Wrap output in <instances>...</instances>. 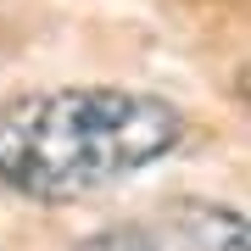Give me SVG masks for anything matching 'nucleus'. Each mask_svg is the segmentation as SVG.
<instances>
[{
  "mask_svg": "<svg viewBox=\"0 0 251 251\" xmlns=\"http://www.w3.org/2000/svg\"><path fill=\"white\" fill-rule=\"evenodd\" d=\"M184 140V112L140 90H39L0 106V184L28 201H78L151 168Z\"/></svg>",
  "mask_w": 251,
  "mask_h": 251,
  "instance_id": "obj_1",
  "label": "nucleus"
},
{
  "mask_svg": "<svg viewBox=\"0 0 251 251\" xmlns=\"http://www.w3.org/2000/svg\"><path fill=\"white\" fill-rule=\"evenodd\" d=\"M184 240L196 251H251L246 218L234 206H184Z\"/></svg>",
  "mask_w": 251,
  "mask_h": 251,
  "instance_id": "obj_2",
  "label": "nucleus"
},
{
  "mask_svg": "<svg viewBox=\"0 0 251 251\" xmlns=\"http://www.w3.org/2000/svg\"><path fill=\"white\" fill-rule=\"evenodd\" d=\"M73 251H168V246H162L151 229H128L123 224V229H100V234H90V240H78Z\"/></svg>",
  "mask_w": 251,
  "mask_h": 251,
  "instance_id": "obj_3",
  "label": "nucleus"
}]
</instances>
